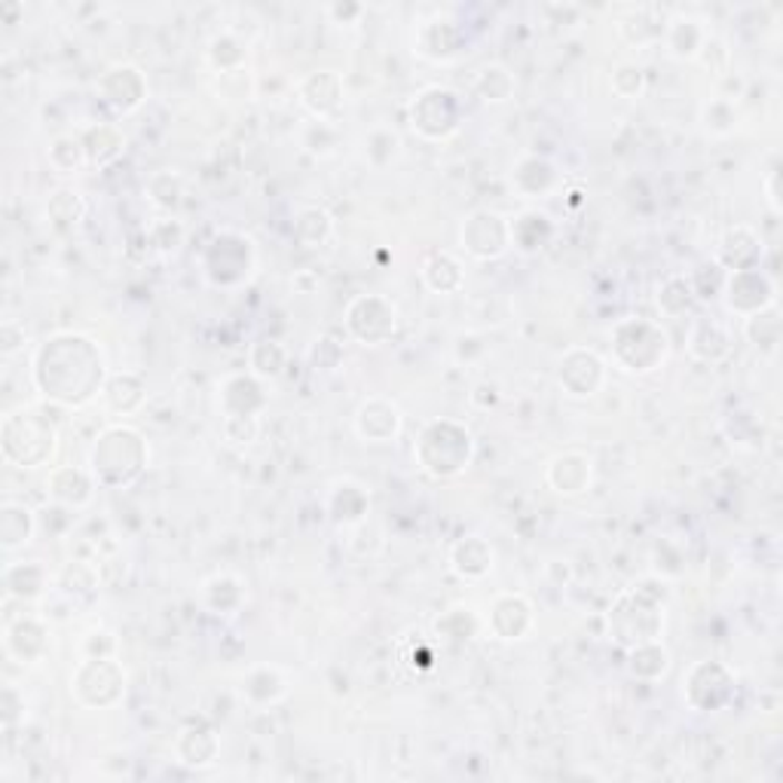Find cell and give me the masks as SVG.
<instances>
[{
    "label": "cell",
    "mask_w": 783,
    "mask_h": 783,
    "mask_svg": "<svg viewBox=\"0 0 783 783\" xmlns=\"http://www.w3.org/2000/svg\"><path fill=\"white\" fill-rule=\"evenodd\" d=\"M297 96L316 120L328 122L343 105V80L334 71H313L297 83Z\"/></svg>",
    "instance_id": "cell-19"
},
{
    "label": "cell",
    "mask_w": 783,
    "mask_h": 783,
    "mask_svg": "<svg viewBox=\"0 0 783 783\" xmlns=\"http://www.w3.org/2000/svg\"><path fill=\"white\" fill-rule=\"evenodd\" d=\"M774 184H777V171H771V178H769V202L774 211H781V202H777V187H774Z\"/></svg>",
    "instance_id": "cell-55"
},
{
    "label": "cell",
    "mask_w": 783,
    "mask_h": 783,
    "mask_svg": "<svg viewBox=\"0 0 783 783\" xmlns=\"http://www.w3.org/2000/svg\"><path fill=\"white\" fill-rule=\"evenodd\" d=\"M31 377L40 395L65 407H80L105 389V358L89 337L56 334L40 343L31 361Z\"/></svg>",
    "instance_id": "cell-1"
},
{
    "label": "cell",
    "mask_w": 783,
    "mask_h": 783,
    "mask_svg": "<svg viewBox=\"0 0 783 783\" xmlns=\"http://www.w3.org/2000/svg\"><path fill=\"white\" fill-rule=\"evenodd\" d=\"M3 648L19 664H37L49 648V627L37 615H22L7 624L3 631Z\"/></svg>",
    "instance_id": "cell-18"
},
{
    "label": "cell",
    "mask_w": 783,
    "mask_h": 783,
    "mask_svg": "<svg viewBox=\"0 0 783 783\" xmlns=\"http://www.w3.org/2000/svg\"><path fill=\"white\" fill-rule=\"evenodd\" d=\"M83 199L77 194H71V190H59V194L49 199V218L56 220V224H61V227L77 224V220L83 218Z\"/></svg>",
    "instance_id": "cell-49"
},
{
    "label": "cell",
    "mask_w": 783,
    "mask_h": 783,
    "mask_svg": "<svg viewBox=\"0 0 783 783\" xmlns=\"http://www.w3.org/2000/svg\"><path fill=\"white\" fill-rule=\"evenodd\" d=\"M89 472L96 477L98 487L120 489L135 484L147 465L145 438L129 426H110L96 438Z\"/></svg>",
    "instance_id": "cell-3"
},
{
    "label": "cell",
    "mask_w": 783,
    "mask_h": 783,
    "mask_svg": "<svg viewBox=\"0 0 783 783\" xmlns=\"http://www.w3.org/2000/svg\"><path fill=\"white\" fill-rule=\"evenodd\" d=\"M367 159L374 162V166H386V162H392L395 159V153H398V147H402V141H398V135L392 132V129H374V132L367 135Z\"/></svg>",
    "instance_id": "cell-47"
},
{
    "label": "cell",
    "mask_w": 783,
    "mask_h": 783,
    "mask_svg": "<svg viewBox=\"0 0 783 783\" xmlns=\"http://www.w3.org/2000/svg\"><path fill=\"white\" fill-rule=\"evenodd\" d=\"M664 40H667V49H671L673 59H697L704 43H707V31L692 16H676L664 28Z\"/></svg>",
    "instance_id": "cell-32"
},
{
    "label": "cell",
    "mask_w": 783,
    "mask_h": 783,
    "mask_svg": "<svg viewBox=\"0 0 783 783\" xmlns=\"http://www.w3.org/2000/svg\"><path fill=\"white\" fill-rule=\"evenodd\" d=\"M734 120H737V113H734L732 101H725V98H716V101H710L707 108H704V126H707L710 132H732Z\"/></svg>",
    "instance_id": "cell-52"
},
{
    "label": "cell",
    "mask_w": 783,
    "mask_h": 783,
    "mask_svg": "<svg viewBox=\"0 0 783 783\" xmlns=\"http://www.w3.org/2000/svg\"><path fill=\"white\" fill-rule=\"evenodd\" d=\"M664 591L658 585H634L618 594L615 606L609 609V636L618 646L631 648L648 640H658L664 627Z\"/></svg>",
    "instance_id": "cell-4"
},
{
    "label": "cell",
    "mask_w": 783,
    "mask_h": 783,
    "mask_svg": "<svg viewBox=\"0 0 783 783\" xmlns=\"http://www.w3.org/2000/svg\"><path fill=\"white\" fill-rule=\"evenodd\" d=\"M423 281H426L428 291L435 294H456L465 288V272L463 264L447 251H435L423 264Z\"/></svg>",
    "instance_id": "cell-33"
},
{
    "label": "cell",
    "mask_w": 783,
    "mask_h": 783,
    "mask_svg": "<svg viewBox=\"0 0 783 783\" xmlns=\"http://www.w3.org/2000/svg\"><path fill=\"white\" fill-rule=\"evenodd\" d=\"M175 753H178V762L187 769H208V765H215V759L220 753L218 734L208 725H190V729H184L178 734Z\"/></svg>",
    "instance_id": "cell-26"
},
{
    "label": "cell",
    "mask_w": 783,
    "mask_h": 783,
    "mask_svg": "<svg viewBox=\"0 0 783 783\" xmlns=\"http://www.w3.org/2000/svg\"><path fill=\"white\" fill-rule=\"evenodd\" d=\"M98 92H101V101L113 113H132L135 108H141V101L147 98L145 73L138 71L135 65H113L98 80Z\"/></svg>",
    "instance_id": "cell-16"
},
{
    "label": "cell",
    "mask_w": 783,
    "mask_h": 783,
    "mask_svg": "<svg viewBox=\"0 0 783 783\" xmlns=\"http://www.w3.org/2000/svg\"><path fill=\"white\" fill-rule=\"evenodd\" d=\"M508 230H512V245L524 255H538L554 239V224L545 211H536V208L521 211L517 218L508 220Z\"/></svg>",
    "instance_id": "cell-27"
},
{
    "label": "cell",
    "mask_w": 783,
    "mask_h": 783,
    "mask_svg": "<svg viewBox=\"0 0 783 783\" xmlns=\"http://www.w3.org/2000/svg\"><path fill=\"white\" fill-rule=\"evenodd\" d=\"M330 230H334V220H330V215L325 208L309 206L294 220V239L304 245V248L325 245L330 239Z\"/></svg>",
    "instance_id": "cell-40"
},
{
    "label": "cell",
    "mask_w": 783,
    "mask_h": 783,
    "mask_svg": "<svg viewBox=\"0 0 783 783\" xmlns=\"http://www.w3.org/2000/svg\"><path fill=\"white\" fill-rule=\"evenodd\" d=\"M330 517L337 521V524H358L361 517L367 514V496L365 489L355 487V484H349V480H343V484H337V487L330 489Z\"/></svg>",
    "instance_id": "cell-38"
},
{
    "label": "cell",
    "mask_w": 783,
    "mask_h": 783,
    "mask_svg": "<svg viewBox=\"0 0 783 783\" xmlns=\"http://www.w3.org/2000/svg\"><path fill=\"white\" fill-rule=\"evenodd\" d=\"M37 533V514L22 502H3L0 505V548L12 551L24 548Z\"/></svg>",
    "instance_id": "cell-29"
},
{
    "label": "cell",
    "mask_w": 783,
    "mask_h": 783,
    "mask_svg": "<svg viewBox=\"0 0 783 783\" xmlns=\"http://www.w3.org/2000/svg\"><path fill=\"white\" fill-rule=\"evenodd\" d=\"M493 561H496V551H493V545H489L487 538L480 536L459 538L450 551L453 573L463 575L465 582H477V578L489 575Z\"/></svg>",
    "instance_id": "cell-25"
},
{
    "label": "cell",
    "mask_w": 783,
    "mask_h": 783,
    "mask_svg": "<svg viewBox=\"0 0 783 783\" xmlns=\"http://www.w3.org/2000/svg\"><path fill=\"white\" fill-rule=\"evenodd\" d=\"M346 330L365 346L389 343L398 330V309L383 294H361L346 306Z\"/></svg>",
    "instance_id": "cell-10"
},
{
    "label": "cell",
    "mask_w": 783,
    "mask_h": 783,
    "mask_svg": "<svg viewBox=\"0 0 783 783\" xmlns=\"http://www.w3.org/2000/svg\"><path fill=\"white\" fill-rule=\"evenodd\" d=\"M416 49H419V56H426V59L447 61L463 49V31H459V24L450 22V19L426 22L419 28Z\"/></svg>",
    "instance_id": "cell-30"
},
{
    "label": "cell",
    "mask_w": 783,
    "mask_h": 783,
    "mask_svg": "<svg viewBox=\"0 0 783 783\" xmlns=\"http://www.w3.org/2000/svg\"><path fill=\"white\" fill-rule=\"evenodd\" d=\"M643 86H646V73H643L640 65L624 61V65H618L612 71V92L618 98H636L643 92Z\"/></svg>",
    "instance_id": "cell-48"
},
{
    "label": "cell",
    "mask_w": 783,
    "mask_h": 783,
    "mask_svg": "<svg viewBox=\"0 0 783 783\" xmlns=\"http://www.w3.org/2000/svg\"><path fill=\"white\" fill-rule=\"evenodd\" d=\"M147 242L153 245V251H159V255H175L184 242V227L178 220H157L147 230Z\"/></svg>",
    "instance_id": "cell-46"
},
{
    "label": "cell",
    "mask_w": 783,
    "mask_h": 783,
    "mask_svg": "<svg viewBox=\"0 0 783 783\" xmlns=\"http://www.w3.org/2000/svg\"><path fill=\"white\" fill-rule=\"evenodd\" d=\"M248 365L257 379H276L288 365V353L276 340H257L248 353Z\"/></svg>",
    "instance_id": "cell-41"
},
{
    "label": "cell",
    "mask_w": 783,
    "mask_h": 783,
    "mask_svg": "<svg viewBox=\"0 0 783 783\" xmlns=\"http://www.w3.org/2000/svg\"><path fill=\"white\" fill-rule=\"evenodd\" d=\"M0 444H3V456L19 468H37L47 465L56 456L59 447V432L49 423L47 416L37 410H16L3 419L0 428Z\"/></svg>",
    "instance_id": "cell-5"
},
{
    "label": "cell",
    "mask_w": 783,
    "mask_h": 783,
    "mask_svg": "<svg viewBox=\"0 0 783 783\" xmlns=\"http://www.w3.org/2000/svg\"><path fill=\"white\" fill-rule=\"evenodd\" d=\"M306 147H309L313 153H318V157L330 153V147H334V132H330L328 122L325 120L313 122V129L306 132Z\"/></svg>",
    "instance_id": "cell-54"
},
{
    "label": "cell",
    "mask_w": 783,
    "mask_h": 783,
    "mask_svg": "<svg viewBox=\"0 0 783 783\" xmlns=\"http://www.w3.org/2000/svg\"><path fill=\"white\" fill-rule=\"evenodd\" d=\"M533 622V603L524 594H499L489 603L487 627L496 640H524Z\"/></svg>",
    "instance_id": "cell-17"
},
{
    "label": "cell",
    "mask_w": 783,
    "mask_h": 783,
    "mask_svg": "<svg viewBox=\"0 0 783 783\" xmlns=\"http://www.w3.org/2000/svg\"><path fill=\"white\" fill-rule=\"evenodd\" d=\"M242 695L248 697L251 704H257V707L276 704V701L285 695V680H281V673L276 671V667L257 664V667H251V671L245 673Z\"/></svg>",
    "instance_id": "cell-36"
},
{
    "label": "cell",
    "mask_w": 783,
    "mask_h": 783,
    "mask_svg": "<svg viewBox=\"0 0 783 783\" xmlns=\"http://www.w3.org/2000/svg\"><path fill=\"white\" fill-rule=\"evenodd\" d=\"M49 585L47 569L40 563H10L3 569V587L12 599H37L43 597Z\"/></svg>",
    "instance_id": "cell-35"
},
{
    "label": "cell",
    "mask_w": 783,
    "mask_h": 783,
    "mask_svg": "<svg viewBox=\"0 0 783 783\" xmlns=\"http://www.w3.org/2000/svg\"><path fill=\"white\" fill-rule=\"evenodd\" d=\"M557 383L573 398H591L606 383V365H603V358L594 349L573 346V349L563 353L561 367H557Z\"/></svg>",
    "instance_id": "cell-13"
},
{
    "label": "cell",
    "mask_w": 783,
    "mask_h": 783,
    "mask_svg": "<svg viewBox=\"0 0 783 783\" xmlns=\"http://www.w3.org/2000/svg\"><path fill=\"white\" fill-rule=\"evenodd\" d=\"M463 122V101L453 89L428 86L410 101V126L426 141H444L450 138Z\"/></svg>",
    "instance_id": "cell-8"
},
{
    "label": "cell",
    "mask_w": 783,
    "mask_h": 783,
    "mask_svg": "<svg viewBox=\"0 0 783 783\" xmlns=\"http://www.w3.org/2000/svg\"><path fill=\"white\" fill-rule=\"evenodd\" d=\"M414 456L419 468L435 480H450L463 475L475 459V438L465 428V423L456 419H435L428 423L419 438H416Z\"/></svg>",
    "instance_id": "cell-2"
},
{
    "label": "cell",
    "mask_w": 783,
    "mask_h": 783,
    "mask_svg": "<svg viewBox=\"0 0 783 783\" xmlns=\"http://www.w3.org/2000/svg\"><path fill=\"white\" fill-rule=\"evenodd\" d=\"M692 304H695V294H692L688 279H683V276H671V279H664L658 285V306L664 316H685Z\"/></svg>",
    "instance_id": "cell-43"
},
{
    "label": "cell",
    "mask_w": 783,
    "mask_h": 783,
    "mask_svg": "<svg viewBox=\"0 0 783 783\" xmlns=\"http://www.w3.org/2000/svg\"><path fill=\"white\" fill-rule=\"evenodd\" d=\"M202 597H206V606L211 612L230 615V612L242 606V582L232 578V575H215V578H208L206 585H202Z\"/></svg>",
    "instance_id": "cell-39"
},
{
    "label": "cell",
    "mask_w": 783,
    "mask_h": 783,
    "mask_svg": "<svg viewBox=\"0 0 783 783\" xmlns=\"http://www.w3.org/2000/svg\"><path fill=\"white\" fill-rule=\"evenodd\" d=\"M777 330H781V325H777V316L771 309L746 318V337L756 343V346L759 343L762 346H774L777 343Z\"/></svg>",
    "instance_id": "cell-51"
},
{
    "label": "cell",
    "mask_w": 783,
    "mask_h": 783,
    "mask_svg": "<svg viewBox=\"0 0 783 783\" xmlns=\"http://www.w3.org/2000/svg\"><path fill=\"white\" fill-rule=\"evenodd\" d=\"M71 692L83 707H110L126 692V673L110 655H89L73 671Z\"/></svg>",
    "instance_id": "cell-9"
},
{
    "label": "cell",
    "mask_w": 783,
    "mask_h": 783,
    "mask_svg": "<svg viewBox=\"0 0 783 783\" xmlns=\"http://www.w3.org/2000/svg\"><path fill=\"white\" fill-rule=\"evenodd\" d=\"M404 416L398 410V404L389 398H367L361 407L355 410V432L365 444H392L402 435Z\"/></svg>",
    "instance_id": "cell-15"
},
{
    "label": "cell",
    "mask_w": 783,
    "mask_h": 783,
    "mask_svg": "<svg viewBox=\"0 0 783 783\" xmlns=\"http://www.w3.org/2000/svg\"><path fill=\"white\" fill-rule=\"evenodd\" d=\"M86 162V147L80 138H73V135H61V138H56L52 141V147H49V166L56 171H61V175H73L77 169H83Z\"/></svg>",
    "instance_id": "cell-42"
},
{
    "label": "cell",
    "mask_w": 783,
    "mask_h": 783,
    "mask_svg": "<svg viewBox=\"0 0 783 783\" xmlns=\"http://www.w3.org/2000/svg\"><path fill=\"white\" fill-rule=\"evenodd\" d=\"M545 477H548V487L554 489V493H561V496H578V493H585V489L591 487V480H594V459H591L587 453L578 450L561 453V456L551 459Z\"/></svg>",
    "instance_id": "cell-21"
},
{
    "label": "cell",
    "mask_w": 783,
    "mask_h": 783,
    "mask_svg": "<svg viewBox=\"0 0 783 783\" xmlns=\"http://www.w3.org/2000/svg\"><path fill=\"white\" fill-rule=\"evenodd\" d=\"M667 334L652 318H624L612 328V358L627 374H648L667 358Z\"/></svg>",
    "instance_id": "cell-6"
},
{
    "label": "cell",
    "mask_w": 783,
    "mask_h": 783,
    "mask_svg": "<svg viewBox=\"0 0 783 783\" xmlns=\"http://www.w3.org/2000/svg\"><path fill=\"white\" fill-rule=\"evenodd\" d=\"M224 438L230 444H251L257 438V416H227Z\"/></svg>",
    "instance_id": "cell-53"
},
{
    "label": "cell",
    "mask_w": 783,
    "mask_h": 783,
    "mask_svg": "<svg viewBox=\"0 0 783 783\" xmlns=\"http://www.w3.org/2000/svg\"><path fill=\"white\" fill-rule=\"evenodd\" d=\"M101 398L113 414H135L145 404V379L138 374H113L101 389Z\"/></svg>",
    "instance_id": "cell-34"
},
{
    "label": "cell",
    "mask_w": 783,
    "mask_h": 783,
    "mask_svg": "<svg viewBox=\"0 0 783 783\" xmlns=\"http://www.w3.org/2000/svg\"><path fill=\"white\" fill-rule=\"evenodd\" d=\"M667 671H671V652L661 646V640H648V643L627 648V673L636 680L655 683Z\"/></svg>",
    "instance_id": "cell-31"
},
{
    "label": "cell",
    "mask_w": 783,
    "mask_h": 783,
    "mask_svg": "<svg viewBox=\"0 0 783 783\" xmlns=\"http://www.w3.org/2000/svg\"><path fill=\"white\" fill-rule=\"evenodd\" d=\"M557 184V169L551 166V159L529 157L517 159V166L512 169V187L524 199H536V196H545Z\"/></svg>",
    "instance_id": "cell-28"
},
{
    "label": "cell",
    "mask_w": 783,
    "mask_h": 783,
    "mask_svg": "<svg viewBox=\"0 0 783 783\" xmlns=\"http://www.w3.org/2000/svg\"><path fill=\"white\" fill-rule=\"evenodd\" d=\"M220 407H224V419L227 416H257L267 407V395L260 379L248 377V374H232L224 379L220 386Z\"/></svg>",
    "instance_id": "cell-24"
},
{
    "label": "cell",
    "mask_w": 783,
    "mask_h": 783,
    "mask_svg": "<svg viewBox=\"0 0 783 783\" xmlns=\"http://www.w3.org/2000/svg\"><path fill=\"white\" fill-rule=\"evenodd\" d=\"M685 346H688V355L697 358V361H704V365H720V361H725V358L732 355V334H729V328H725L722 321H716V318L701 316L692 321Z\"/></svg>",
    "instance_id": "cell-22"
},
{
    "label": "cell",
    "mask_w": 783,
    "mask_h": 783,
    "mask_svg": "<svg viewBox=\"0 0 783 783\" xmlns=\"http://www.w3.org/2000/svg\"><path fill=\"white\" fill-rule=\"evenodd\" d=\"M722 297H725L729 313L750 318L777 304V285H774L769 272H762L759 267L734 269V272H725Z\"/></svg>",
    "instance_id": "cell-11"
},
{
    "label": "cell",
    "mask_w": 783,
    "mask_h": 783,
    "mask_svg": "<svg viewBox=\"0 0 783 783\" xmlns=\"http://www.w3.org/2000/svg\"><path fill=\"white\" fill-rule=\"evenodd\" d=\"M762 236H759L753 227L746 224H734L725 230L720 242V251H716V264H720L725 272H734V269H753L759 267L762 260Z\"/></svg>",
    "instance_id": "cell-20"
},
{
    "label": "cell",
    "mask_w": 783,
    "mask_h": 783,
    "mask_svg": "<svg viewBox=\"0 0 783 783\" xmlns=\"http://www.w3.org/2000/svg\"><path fill=\"white\" fill-rule=\"evenodd\" d=\"M199 267L208 285L215 288H239L255 276L257 248L245 232L224 230L202 248Z\"/></svg>",
    "instance_id": "cell-7"
},
{
    "label": "cell",
    "mask_w": 783,
    "mask_h": 783,
    "mask_svg": "<svg viewBox=\"0 0 783 783\" xmlns=\"http://www.w3.org/2000/svg\"><path fill=\"white\" fill-rule=\"evenodd\" d=\"M475 89L484 101H508L514 92V77L505 65H487L477 73Z\"/></svg>",
    "instance_id": "cell-44"
},
{
    "label": "cell",
    "mask_w": 783,
    "mask_h": 783,
    "mask_svg": "<svg viewBox=\"0 0 783 783\" xmlns=\"http://www.w3.org/2000/svg\"><path fill=\"white\" fill-rule=\"evenodd\" d=\"M147 194H150V199H153L157 206L175 208L178 206V199H181V181H178L171 171H157V175L150 178V184H147Z\"/></svg>",
    "instance_id": "cell-50"
},
{
    "label": "cell",
    "mask_w": 783,
    "mask_h": 783,
    "mask_svg": "<svg viewBox=\"0 0 783 783\" xmlns=\"http://www.w3.org/2000/svg\"><path fill=\"white\" fill-rule=\"evenodd\" d=\"M732 673L720 661H697L685 676L683 695L695 710H720L732 697Z\"/></svg>",
    "instance_id": "cell-14"
},
{
    "label": "cell",
    "mask_w": 783,
    "mask_h": 783,
    "mask_svg": "<svg viewBox=\"0 0 783 783\" xmlns=\"http://www.w3.org/2000/svg\"><path fill=\"white\" fill-rule=\"evenodd\" d=\"M49 487V499L61 505V508H86L92 502V493H96V477L92 472H83V468H73V465H61L56 468L47 480Z\"/></svg>",
    "instance_id": "cell-23"
},
{
    "label": "cell",
    "mask_w": 783,
    "mask_h": 783,
    "mask_svg": "<svg viewBox=\"0 0 783 783\" xmlns=\"http://www.w3.org/2000/svg\"><path fill=\"white\" fill-rule=\"evenodd\" d=\"M83 147H86V159H89V166H110L113 159H120L122 147H126V138H122V132L117 129V126L101 122V126H96V129H89V132H86Z\"/></svg>",
    "instance_id": "cell-37"
},
{
    "label": "cell",
    "mask_w": 783,
    "mask_h": 783,
    "mask_svg": "<svg viewBox=\"0 0 783 783\" xmlns=\"http://www.w3.org/2000/svg\"><path fill=\"white\" fill-rule=\"evenodd\" d=\"M463 248L477 260H496L508 248H512V230H508V220L489 211V208H477L468 218L463 220Z\"/></svg>",
    "instance_id": "cell-12"
},
{
    "label": "cell",
    "mask_w": 783,
    "mask_h": 783,
    "mask_svg": "<svg viewBox=\"0 0 783 783\" xmlns=\"http://www.w3.org/2000/svg\"><path fill=\"white\" fill-rule=\"evenodd\" d=\"M208 61H211L220 73L242 71L245 43L236 34L215 37V40H211V49H208Z\"/></svg>",
    "instance_id": "cell-45"
}]
</instances>
